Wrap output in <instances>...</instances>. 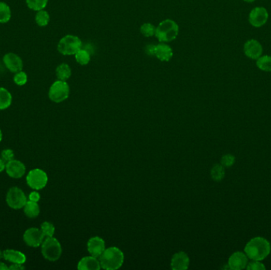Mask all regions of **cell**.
I'll return each instance as SVG.
<instances>
[{
  "label": "cell",
  "instance_id": "27",
  "mask_svg": "<svg viewBox=\"0 0 271 270\" xmlns=\"http://www.w3.org/2000/svg\"><path fill=\"white\" fill-rule=\"evenodd\" d=\"M225 167L222 165H215L211 170V177L214 181H221L225 178Z\"/></svg>",
  "mask_w": 271,
  "mask_h": 270
},
{
  "label": "cell",
  "instance_id": "28",
  "mask_svg": "<svg viewBox=\"0 0 271 270\" xmlns=\"http://www.w3.org/2000/svg\"><path fill=\"white\" fill-rule=\"evenodd\" d=\"M76 60L80 65H87L91 60V55L88 52L81 49L76 54Z\"/></svg>",
  "mask_w": 271,
  "mask_h": 270
},
{
  "label": "cell",
  "instance_id": "1",
  "mask_svg": "<svg viewBox=\"0 0 271 270\" xmlns=\"http://www.w3.org/2000/svg\"><path fill=\"white\" fill-rule=\"evenodd\" d=\"M271 244L263 237L251 239L244 247V253L253 261H263L271 253Z\"/></svg>",
  "mask_w": 271,
  "mask_h": 270
},
{
  "label": "cell",
  "instance_id": "30",
  "mask_svg": "<svg viewBox=\"0 0 271 270\" xmlns=\"http://www.w3.org/2000/svg\"><path fill=\"white\" fill-rule=\"evenodd\" d=\"M155 30H156V28L151 23L143 24L140 27V33L146 37L154 36L155 34Z\"/></svg>",
  "mask_w": 271,
  "mask_h": 270
},
{
  "label": "cell",
  "instance_id": "13",
  "mask_svg": "<svg viewBox=\"0 0 271 270\" xmlns=\"http://www.w3.org/2000/svg\"><path fill=\"white\" fill-rule=\"evenodd\" d=\"M105 250L106 243L101 237H92L87 242V251L91 256L99 257Z\"/></svg>",
  "mask_w": 271,
  "mask_h": 270
},
{
  "label": "cell",
  "instance_id": "12",
  "mask_svg": "<svg viewBox=\"0 0 271 270\" xmlns=\"http://www.w3.org/2000/svg\"><path fill=\"white\" fill-rule=\"evenodd\" d=\"M3 63L11 72H19L23 68V62L21 58L13 53H9L3 56Z\"/></svg>",
  "mask_w": 271,
  "mask_h": 270
},
{
  "label": "cell",
  "instance_id": "31",
  "mask_svg": "<svg viewBox=\"0 0 271 270\" xmlns=\"http://www.w3.org/2000/svg\"><path fill=\"white\" fill-rule=\"evenodd\" d=\"M28 77L26 72H24L22 71L15 73V77H14V81L15 84L18 86H23L27 83Z\"/></svg>",
  "mask_w": 271,
  "mask_h": 270
},
{
  "label": "cell",
  "instance_id": "18",
  "mask_svg": "<svg viewBox=\"0 0 271 270\" xmlns=\"http://www.w3.org/2000/svg\"><path fill=\"white\" fill-rule=\"evenodd\" d=\"M77 269L79 270H99L102 269L99 259L94 256L84 257L78 262Z\"/></svg>",
  "mask_w": 271,
  "mask_h": 270
},
{
  "label": "cell",
  "instance_id": "19",
  "mask_svg": "<svg viewBox=\"0 0 271 270\" xmlns=\"http://www.w3.org/2000/svg\"><path fill=\"white\" fill-rule=\"evenodd\" d=\"M2 257L12 264H25L26 262V256L20 251L15 250L8 249L3 251Z\"/></svg>",
  "mask_w": 271,
  "mask_h": 270
},
{
  "label": "cell",
  "instance_id": "25",
  "mask_svg": "<svg viewBox=\"0 0 271 270\" xmlns=\"http://www.w3.org/2000/svg\"><path fill=\"white\" fill-rule=\"evenodd\" d=\"M49 20H50V16L45 10H40V11H38V13L35 16V21L40 27L46 26L49 24Z\"/></svg>",
  "mask_w": 271,
  "mask_h": 270
},
{
  "label": "cell",
  "instance_id": "37",
  "mask_svg": "<svg viewBox=\"0 0 271 270\" xmlns=\"http://www.w3.org/2000/svg\"><path fill=\"white\" fill-rule=\"evenodd\" d=\"M6 169V163L2 160V158H0V173L2 172Z\"/></svg>",
  "mask_w": 271,
  "mask_h": 270
},
{
  "label": "cell",
  "instance_id": "21",
  "mask_svg": "<svg viewBox=\"0 0 271 270\" xmlns=\"http://www.w3.org/2000/svg\"><path fill=\"white\" fill-rule=\"evenodd\" d=\"M12 95L6 88H0V110H3L11 107Z\"/></svg>",
  "mask_w": 271,
  "mask_h": 270
},
{
  "label": "cell",
  "instance_id": "9",
  "mask_svg": "<svg viewBox=\"0 0 271 270\" xmlns=\"http://www.w3.org/2000/svg\"><path fill=\"white\" fill-rule=\"evenodd\" d=\"M146 53L151 55H155L159 60L168 62L173 56V50L169 45L166 44H159L157 45H149L146 49Z\"/></svg>",
  "mask_w": 271,
  "mask_h": 270
},
{
  "label": "cell",
  "instance_id": "35",
  "mask_svg": "<svg viewBox=\"0 0 271 270\" xmlns=\"http://www.w3.org/2000/svg\"><path fill=\"white\" fill-rule=\"evenodd\" d=\"M40 199V194H39V192H32V193H30V195H29V200H31V201L39 202Z\"/></svg>",
  "mask_w": 271,
  "mask_h": 270
},
{
  "label": "cell",
  "instance_id": "4",
  "mask_svg": "<svg viewBox=\"0 0 271 270\" xmlns=\"http://www.w3.org/2000/svg\"><path fill=\"white\" fill-rule=\"evenodd\" d=\"M41 253L45 259L56 262L61 257V245L54 237H47L41 244Z\"/></svg>",
  "mask_w": 271,
  "mask_h": 270
},
{
  "label": "cell",
  "instance_id": "2",
  "mask_svg": "<svg viewBox=\"0 0 271 270\" xmlns=\"http://www.w3.org/2000/svg\"><path fill=\"white\" fill-rule=\"evenodd\" d=\"M124 261L125 255L122 251L115 247L106 248L99 257L101 267L106 270H118L122 266Z\"/></svg>",
  "mask_w": 271,
  "mask_h": 270
},
{
  "label": "cell",
  "instance_id": "15",
  "mask_svg": "<svg viewBox=\"0 0 271 270\" xmlns=\"http://www.w3.org/2000/svg\"><path fill=\"white\" fill-rule=\"evenodd\" d=\"M244 54L252 60H258L263 54V47L260 43L254 39L247 41L244 45Z\"/></svg>",
  "mask_w": 271,
  "mask_h": 270
},
{
  "label": "cell",
  "instance_id": "14",
  "mask_svg": "<svg viewBox=\"0 0 271 270\" xmlns=\"http://www.w3.org/2000/svg\"><path fill=\"white\" fill-rule=\"evenodd\" d=\"M26 166L19 160H12L6 164L7 175L13 179H21L26 173Z\"/></svg>",
  "mask_w": 271,
  "mask_h": 270
},
{
  "label": "cell",
  "instance_id": "5",
  "mask_svg": "<svg viewBox=\"0 0 271 270\" xmlns=\"http://www.w3.org/2000/svg\"><path fill=\"white\" fill-rule=\"evenodd\" d=\"M82 48V41L78 36L66 35L58 43V49L59 54L64 55H76Z\"/></svg>",
  "mask_w": 271,
  "mask_h": 270
},
{
  "label": "cell",
  "instance_id": "39",
  "mask_svg": "<svg viewBox=\"0 0 271 270\" xmlns=\"http://www.w3.org/2000/svg\"><path fill=\"white\" fill-rule=\"evenodd\" d=\"M2 131H1V129H0V142L2 141Z\"/></svg>",
  "mask_w": 271,
  "mask_h": 270
},
{
  "label": "cell",
  "instance_id": "33",
  "mask_svg": "<svg viewBox=\"0 0 271 270\" xmlns=\"http://www.w3.org/2000/svg\"><path fill=\"white\" fill-rule=\"evenodd\" d=\"M14 157H15V153H14V151L11 149H4L2 151V153H1V158H2V160L5 162H7L9 161H11V160H14Z\"/></svg>",
  "mask_w": 271,
  "mask_h": 270
},
{
  "label": "cell",
  "instance_id": "36",
  "mask_svg": "<svg viewBox=\"0 0 271 270\" xmlns=\"http://www.w3.org/2000/svg\"><path fill=\"white\" fill-rule=\"evenodd\" d=\"M8 268L10 270H23L26 269V267L23 266V264L14 263Z\"/></svg>",
  "mask_w": 271,
  "mask_h": 270
},
{
  "label": "cell",
  "instance_id": "23",
  "mask_svg": "<svg viewBox=\"0 0 271 270\" xmlns=\"http://www.w3.org/2000/svg\"><path fill=\"white\" fill-rule=\"evenodd\" d=\"M11 18V8L4 2H0V23H7Z\"/></svg>",
  "mask_w": 271,
  "mask_h": 270
},
{
  "label": "cell",
  "instance_id": "38",
  "mask_svg": "<svg viewBox=\"0 0 271 270\" xmlns=\"http://www.w3.org/2000/svg\"><path fill=\"white\" fill-rule=\"evenodd\" d=\"M9 270L8 267H7V265L2 262H0V270Z\"/></svg>",
  "mask_w": 271,
  "mask_h": 270
},
{
  "label": "cell",
  "instance_id": "8",
  "mask_svg": "<svg viewBox=\"0 0 271 270\" xmlns=\"http://www.w3.org/2000/svg\"><path fill=\"white\" fill-rule=\"evenodd\" d=\"M6 201L11 209H21L27 202V198L21 189L12 187L7 192Z\"/></svg>",
  "mask_w": 271,
  "mask_h": 270
},
{
  "label": "cell",
  "instance_id": "26",
  "mask_svg": "<svg viewBox=\"0 0 271 270\" xmlns=\"http://www.w3.org/2000/svg\"><path fill=\"white\" fill-rule=\"evenodd\" d=\"M28 7L33 11L44 10L48 4L49 0H26Z\"/></svg>",
  "mask_w": 271,
  "mask_h": 270
},
{
  "label": "cell",
  "instance_id": "6",
  "mask_svg": "<svg viewBox=\"0 0 271 270\" xmlns=\"http://www.w3.org/2000/svg\"><path fill=\"white\" fill-rule=\"evenodd\" d=\"M70 88L66 81L59 80L53 83L49 88V97L50 100L56 103L64 102L69 96Z\"/></svg>",
  "mask_w": 271,
  "mask_h": 270
},
{
  "label": "cell",
  "instance_id": "41",
  "mask_svg": "<svg viewBox=\"0 0 271 270\" xmlns=\"http://www.w3.org/2000/svg\"><path fill=\"white\" fill-rule=\"evenodd\" d=\"M2 257V251H1V250H0V259H1Z\"/></svg>",
  "mask_w": 271,
  "mask_h": 270
},
{
  "label": "cell",
  "instance_id": "11",
  "mask_svg": "<svg viewBox=\"0 0 271 270\" xmlns=\"http://www.w3.org/2000/svg\"><path fill=\"white\" fill-rule=\"evenodd\" d=\"M268 12L267 9L263 7H255L251 11L249 21L254 27L259 28L267 23L268 20Z\"/></svg>",
  "mask_w": 271,
  "mask_h": 270
},
{
  "label": "cell",
  "instance_id": "24",
  "mask_svg": "<svg viewBox=\"0 0 271 270\" xmlns=\"http://www.w3.org/2000/svg\"><path fill=\"white\" fill-rule=\"evenodd\" d=\"M256 65L260 70L263 72H271V56L270 55H261L257 60Z\"/></svg>",
  "mask_w": 271,
  "mask_h": 270
},
{
  "label": "cell",
  "instance_id": "3",
  "mask_svg": "<svg viewBox=\"0 0 271 270\" xmlns=\"http://www.w3.org/2000/svg\"><path fill=\"white\" fill-rule=\"evenodd\" d=\"M178 30L179 28L175 21L166 19L157 26L155 36L160 42H170L178 36Z\"/></svg>",
  "mask_w": 271,
  "mask_h": 270
},
{
  "label": "cell",
  "instance_id": "32",
  "mask_svg": "<svg viewBox=\"0 0 271 270\" xmlns=\"http://www.w3.org/2000/svg\"><path fill=\"white\" fill-rule=\"evenodd\" d=\"M235 161V159L234 156H232L231 154H227L221 158L220 163L224 167H230V166H232Z\"/></svg>",
  "mask_w": 271,
  "mask_h": 270
},
{
  "label": "cell",
  "instance_id": "16",
  "mask_svg": "<svg viewBox=\"0 0 271 270\" xmlns=\"http://www.w3.org/2000/svg\"><path fill=\"white\" fill-rule=\"evenodd\" d=\"M248 265V256L245 253L235 252L229 257L228 266L229 269L234 270H244Z\"/></svg>",
  "mask_w": 271,
  "mask_h": 270
},
{
  "label": "cell",
  "instance_id": "40",
  "mask_svg": "<svg viewBox=\"0 0 271 270\" xmlns=\"http://www.w3.org/2000/svg\"><path fill=\"white\" fill-rule=\"evenodd\" d=\"M244 1H245V2H254V0H244Z\"/></svg>",
  "mask_w": 271,
  "mask_h": 270
},
{
  "label": "cell",
  "instance_id": "34",
  "mask_svg": "<svg viewBox=\"0 0 271 270\" xmlns=\"http://www.w3.org/2000/svg\"><path fill=\"white\" fill-rule=\"evenodd\" d=\"M246 268L248 270H266V266L260 261H253L248 264Z\"/></svg>",
  "mask_w": 271,
  "mask_h": 270
},
{
  "label": "cell",
  "instance_id": "22",
  "mask_svg": "<svg viewBox=\"0 0 271 270\" xmlns=\"http://www.w3.org/2000/svg\"><path fill=\"white\" fill-rule=\"evenodd\" d=\"M56 74L59 80L66 81L67 79L70 78L72 75V70L70 67L67 64H59V66L56 69Z\"/></svg>",
  "mask_w": 271,
  "mask_h": 270
},
{
  "label": "cell",
  "instance_id": "17",
  "mask_svg": "<svg viewBox=\"0 0 271 270\" xmlns=\"http://www.w3.org/2000/svg\"><path fill=\"white\" fill-rule=\"evenodd\" d=\"M190 266V257L183 251L174 253L171 262V267L174 270H186Z\"/></svg>",
  "mask_w": 271,
  "mask_h": 270
},
{
  "label": "cell",
  "instance_id": "7",
  "mask_svg": "<svg viewBox=\"0 0 271 270\" xmlns=\"http://www.w3.org/2000/svg\"><path fill=\"white\" fill-rule=\"evenodd\" d=\"M26 182L31 189L40 190L45 188L48 183V175L44 170L34 169L26 176Z\"/></svg>",
  "mask_w": 271,
  "mask_h": 270
},
{
  "label": "cell",
  "instance_id": "10",
  "mask_svg": "<svg viewBox=\"0 0 271 270\" xmlns=\"http://www.w3.org/2000/svg\"><path fill=\"white\" fill-rule=\"evenodd\" d=\"M45 235L41 230L36 228H29L23 234V240L30 247H39L41 246Z\"/></svg>",
  "mask_w": 271,
  "mask_h": 270
},
{
  "label": "cell",
  "instance_id": "20",
  "mask_svg": "<svg viewBox=\"0 0 271 270\" xmlns=\"http://www.w3.org/2000/svg\"><path fill=\"white\" fill-rule=\"evenodd\" d=\"M23 209L25 215L29 218H31V219L39 216V213H40V208H39L38 202H34V201H31V200H29V201L27 200V202L25 204Z\"/></svg>",
  "mask_w": 271,
  "mask_h": 270
},
{
  "label": "cell",
  "instance_id": "29",
  "mask_svg": "<svg viewBox=\"0 0 271 270\" xmlns=\"http://www.w3.org/2000/svg\"><path fill=\"white\" fill-rule=\"evenodd\" d=\"M40 230L46 238L47 237H53L55 234V227L53 223H49V222H44L41 223Z\"/></svg>",
  "mask_w": 271,
  "mask_h": 270
}]
</instances>
